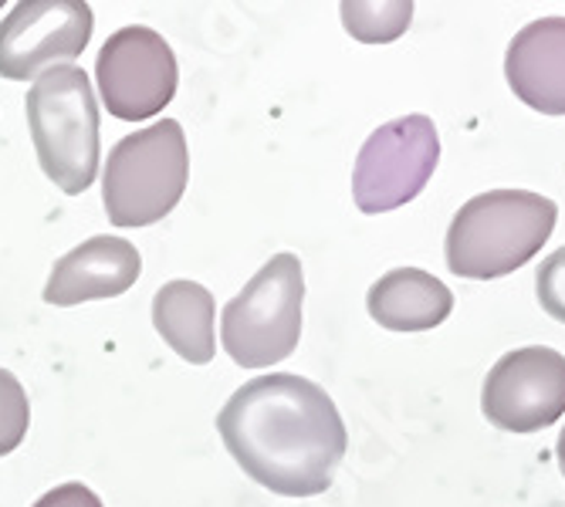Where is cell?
Here are the masks:
<instances>
[{
  "mask_svg": "<svg viewBox=\"0 0 565 507\" xmlns=\"http://www.w3.org/2000/svg\"><path fill=\"white\" fill-rule=\"evenodd\" d=\"M488 423L504 433H539L565 413V355L529 345L501 355L481 389Z\"/></svg>",
  "mask_w": 565,
  "mask_h": 507,
  "instance_id": "9c48e42d",
  "label": "cell"
},
{
  "mask_svg": "<svg viewBox=\"0 0 565 507\" xmlns=\"http://www.w3.org/2000/svg\"><path fill=\"white\" fill-rule=\"evenodd\" d=\"M98 95L109 116L142 122L163 112L177 95L180 68L163 34L152 28H122L98 51L95 62Z\"/></svg>",
  "mask_w": 565,
  "mask_h": 507,
  "instance_id": "52a82bcc",
  "label": "cell"
},
{
  "mask_svg": "<svg viewBox=\"0 0 565 507\" xmlns=\"http://www.w3.org/2000/svg\"><path fill=\"white\" fill-rule=\"evenodd\" d=\"M504 78L529 109L565 116V18L532 21L511 37Z\"/></svg>",
  "mask_w": 565,
  "mask_h": 507,
  "instance_id": "8fae6325",
  "label": "cell"
},
{
  "mask_svg": "<svg viewBox=\"0 0 565 507\" xmlns=\"http://www.w3.org/2000/svg\"><path fill=\"white\" fill-rule=\"evenodd\" d=\"M535 291H539V304L542 309L565 325V247H558L555 254L542 261L539 274H535Z\"/></svg>",
  "mask_w": 565,
  "mask_h": 507,
  "instance_id": "2e32d148",
  "label": "cell"
},
{
  "mask_svg": "<svg viewBox=\"0 0 565 507\" xmlns=\"http://www.w3.org/2000/svg\"><path fill=\"white\" fill-rule=\"evenodd\" d=\"M31 507H102V500L85 484H62L55 490H47L44 497H38Z\"/></svg>",
  "mask_w": 565,
  "mask_h": 507,
  "instance_id": "e0dca14e",
  "label": "cell"
},
{
  "mask_svg": "<svg viewBox=\"0 0 565 507\" xmlns=\"http://www.w3.org/2000/svg\"><path fill=\"white\" fill-rule=\"evenodd\" d=\"M558 207L529 190H488L468 199L447 230V268L457 278L491 281L525 268L552 237Z\"/></svg>",
  "mask_w": 565,
  "mask_h": 507,
  "instance_id": "7a4b0ae2",
  "label": "cell"
},
{
  "mask_svg": "<svg viewBox=\"0 0 565 507\" xmlns=\"http://www.w3.org/2000/svg\"><path fill=\"white\" fill-rule=\"evenodd\" d=\"M214 294L196 281H167L152 298V325L190 366H207L214 359Z\"/></svg>",
  "mask_w": 565,
  "mask_h": 507,
  "instance_id": "4fadbf2b",
  "label": "cell"
},
{
  "mask_svg": "<svg viewBox=\"0 0 565 507\" xmlns=\"http://www.w3.org/2000/svg\"><path fill=\"white\" fill-rule=\"evenodd\" d=\"M440 160L434 119L403 116L380 126L359 149L352 170V196L363 214H386L417 199Z\"/></svg>",
  "mask_w": 565,
  "mask_h": 507,
  "instance_id": "8992f818",
  "label": "cell"
},
{
  "mask_svg": "<svg viewBox=\"0 0 565 507\" xmlns=\"http://www.w3.org/2000/svg\"><path fill=\"white\" fill-rule=\"evenodd\" d=\"M139 271L142 258L136 244L98 234L55 261L44 284V301L58 304V309H72L82 301H106L126 294L139 281Z\"/></svg>",
  "mask_w": 565,
  "mask_h": 507,
  "instance_id": "30bf717a",
  "label": "cell"
},
{
  "mask_svg": "<svg viewBox=\"0 0 565 507\" xmlns=\"http://www.w3.org/2000/svg\"><path fill=\"white\" fill-rule=\"evenodd\" d=\"M217 433L237 467L281 497L326 494L349 446L332 396L295 373L244 382L224 402Z\"/></svg>",
  "mask_w": 565,
  "mask_h": 507,
  "instance_id": "6da1fadb",
  "label": "cell"
},
{
  "mask_svg": "<svg viewBox=\"0 0 565 507\" xmlns=\"http://www.w3.org/2000/svg\"><path fill=\"white\" fill-rule=\"evenodd\" d=\"M85 0H21L0 21V78L28 82L75 62L92 41Z\"/></svg>",
  "mask_w": 565,
  "mask_h": 507,
  "instance_id": "ba28073f",
  "label": "cell"
},
{
  "mask_svg": "<svg viewBox=\"0 0 565 507\" xmlns=\"http://www.w3.org/2000/svg\"><path fill=\"white\" fill-rule=\"evenodd\" d=\"M555 456H558V467H562V474H565V430L558 433V443H555Z\"/></svg>",
  "mask_w": 565,
  "mask_h": 507,
  "instance_id": "ac0fdd59",
  "label": "cell"
},
{
  "mask_svg": "<svg viewBox=\"0 0 565 507\" xmlns=\"http://www.w3.org/2000/svg\"><path fill=\"white\" fill-rule=\"evenodd\" d=\"M366 309L373 322L390 332H427L447 322L454 294L440 278L420 268H393L370 288Z\"/></svg>",
  "mask_w": 565,
  "mask_h": 507,
  "instance_id": "7c38bea8",
  "label": "cell"
},
{
  "mask_svg": "<svg viewBox=\"0 0 565 507\" xmlns=\"http://www.w3.org/2000/svg\"><path fill=\"white\" fill-rule=\"evenodd\" d=\"M31 427V402L18 376L0 369V456H8L21 446Z\"/></svg>",
  "mask_w": 565,
  "mask_h": 507,
  "instance_id": "9a60e30c",
  "label": "cell"
},
{
  "mask_svg": "<svg viewBox=\"0 0 565 507\" xmlns=\"http://www.w3.org/2000/svg\"><path fill=\"white\" fill-rule=\"evenodd\" d=\"M301 261L295 254H275L244 291L224 304L221 338L231 359L244 369H271L285 363L301 338Z\"/></svg>",
  "mask_w": 565,
  "mask_h": 507,
  "instance_id": "5b68a950",
  "label": "cell"
},
{
  "mask_svg": "<svg viewBox=\"0 0 565 507\" xmlns=\"http://www.w3.org/2000/svg\"><path fill=\"white\" fill-rule=\"evenodd\" d=\"M190 180L186 136L177 119H163L119 139L102 173V203L116 227L160 224L183 199Z\"/></svg>",
  "mask_w": 565,
  "mask_h": 507,
  "instance_id": "277c9868",
  "label": "cell"
},
{
  "mask_svg": "<svg viewBox=\"0 0 565 507\" xmlns=\"http://www.w3.org/2000/svg\"><path fill=\"white\" fill-rule=\"evenodd\" d=\"M414 4H342L345 31L359 41H393L406 31Z\"/></svg>",
  "mask_w": 565,
  "mask_h": 507,
  "instance_id": "5bb4252c",
  "label": "cell"
},
{
  "mask_svg": "<svg viewBox=\"0 0 565 507\" xmlns=\"http://www.w3.org/2000/svg\"><path fill=\"white\" fill-rule=\"evenodd\" d=\"M24 112L44 176L68 196L85 193L98 173V101L88 75L78 65L44 72Z\"/></svg>",
  "mask_w": 565,
  "mask_h": 507,
  "instance_id": "3957f363",
  "label": "cell"
}]
</instances>
